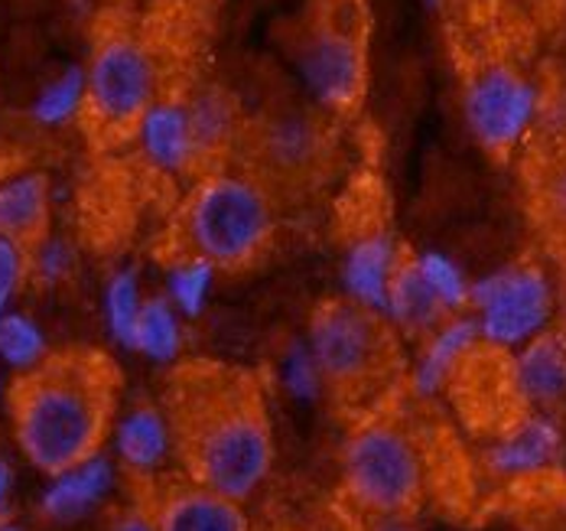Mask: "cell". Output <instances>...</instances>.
Wrapping results in <instances>:
<instances>
[{
    "label": "cell",
    "instance_id": "6da1fadb",
    "mask_svg": "<svg viewBox=\"0 0 566 531\" xmlns=\"http://www.w3.org/2000/svg\"><path fill=\"white\" fill-rule=\"evenodd\" d=\"M164 427L182 476L244 502L274 467V424L254 372L186 358L167 375Z\"/></svg>",
    "mask_w": 566,
    "mask_h": 531
},
{
    "label": "cell",
    "instance_id": "7a4b0ae2",
    "mask_svg": "<svg viewBox=\"0 0 566 531\" xmlns=\"http://www.w3.org/2000/svg\"><path fill=\"white\" fill-rule=\"evenodd\" d=\"M124 372L102 346H59L30 358L7 385L10 434L23 460L50 479L85 472L117 420Z\"/></svg>",
    "mask_w": 566,
    "mask_h": 531
},
{
    "label": "cell",
    "instance_id": "3957f363",
    "mask_svg": "<svg viewBox=\"0 0 566 531\" xmlns=\"http://www.w3.org/2000/svg\"><path fill=\"white\" fill-rule=\"evenodd\" d=\"M277 236V202L258 174L216 170L199 179L170 222L172 254L202 271H244Z\"/></svg>",
    "mask_w": 566,
    "mask_h": 531
},
{
    "label": "cell",
    "instance_id": "277c9868",
    "mask_svg": "<svg viewBox=\"0 0 566 531\" xmlns=\"http://www.w3.org/2000/svg\"><path fill=\"white\" fill-rule=\"evenodd\" d=\"M160 98V65L150 43L114 27L98 33L78 92V124L92 147L117 150L137 140L154 121Z\"/></svg>",
    "mask_w": 566,
    "mask_h": 531
},
{
    "label": "cell",
    "instance_id": "5b68a950",
    "mask_svg": "<svg viewBox=\"0 0 566 531\" xmlns=\"http://www.w3.org/2000/svg\"><path fill=\"white\" fill-rule=\"evenodd\" d=\"M310 350L339 402H365L400 372L395 326L375 303L355 296L323 300L310 320Z\"/></svg>",
    "mask_w": 566,
    "mask_h": 531
},
{
    "label": "cell",
    "instance_id": "8992f818",
    "mask_svg": "<svg viewBox=\"0 0 566 531\" xmlns=\"http://www.w3.org/2000/svg\"><path fill=\"white\" fill-rule=\"evenodd\" d=\"M342 486L358 516H417L427 489V464L391 417L361 420L342 447Z\"/></svg>",
    "mask_w": 566,
    "mask_h": 531
},
{
    "label": "cell",
    "instance_id": "52a82bcc",
    "mask_svg": "<svg viewBox=\"0 0 566 531\" xmlns=\"http://www.w3.org/2000/svg\"><path fill=\"white\" fill-rule=\"evenodd\" d=\"M541 92L524 65L505 53H482L465 69L462 112L475 140L492 157H511L541 118Z\"/></svg>",
    "mask_w": 566,
    "mask_h": 531
},
{
    "label": "cell",
    "instance_id": "ba28073f",
    "mask_svg": "<svg viewBox=\"0 0 566 531\" xmlns=\"http://www.w3.org/2000/svg\"><path fill=\"white\" fill-rule=\"evenodd\" d=\"M475 303L482 340L492 350L517 353L551 330L554 288L537 264H511L475 288Z\"/></svg>",
    "mask_w": 566,
    "mask_h": 531
},
{
    "label": "cell",
    "instance_id": "9c48e42d",
    "mask_svg": "<svg viewBox=\"0 0 566 531\" xmlns=\"http://www.w3.org/2000/svg\"><path fill=\"white\" fill-rule=\"evenodd\" d=\"M527 196L544 232L566 241V102L544 105L527 137Z\"/></svg>",
    "mask_w": 566,
    "mask_h": 531
},
{
    "label": "cell",
    "instance_id": "30bf717a",
    "mask_svg": "<svg viewBox=\"0 0 566 531\" xmlns=\"http://www.w3.org/2000/svg\"><path fill=\"white\" fill-rule=\"evenodd\" d=\"M157 531H251L244 502L228 499L192 479L167 482L150 496Z\"/></svg>",
    "mask_w": 566,
    "mask_h": 531
},
{
    "label": "cell",
    "instance_id": "8fae6325",
    "mask_svg": "<svg viewBox=\"0 0 566 531\" xmlns=\"http://www.w3.org/2000/svg\"><path fill=\"white\" fill-rule=\"evenodd\" d=\"M53 226L50 179L43 174H13L0 179V244L17 258H33Z\"/></svg>",
    "mask_w": 566,
    "mask_h": 531
},
{
    "label": "cell",
    "instance_id": "7c38bea8",
    "mask_svg": "<svg viewBox=\"0 0 566 531\" xmlns=\"http://www.w3.org/2000/svg\"><path fill=\"white\" fill-rule=\"evenodd\" d=\"M511 392L534 412L566 402V330H544L511 358Z\"/></svg>",
    "mask_w": 566,
    "mask_h": 531
},
{
    "label": "cell",
    "instance_id": "4fadbf2b",
    "mask_svg": "<svg viewBox=\"0 0 566 531\" xmlns=\"http://www.w3.org/2000/svg\"><path fill=\"white\" fill-rule=\"evenodd\" d=\"M564 454V434L544 412L524 414L499 437L489 454V467L505 479H527L551 470Z\"/></svg>",
    "mask_w": 566,
    "mask_h": 531
},
{
    "label": "cell",
    "instance_id": "5bb4252c",
    "mask_svg": "<svg viewBox=\"0 0 566 531\" xmlns=\"http://www.w3.org/2000/svg\"><path fill=\"white\" fill-rule=\"evenodd\" d=\"M388 303L395 310L403 330L423 333L443 323V316L453 310L450 300L437 291L430 274L423 271V261H397L388 284Z\"/></svg>",
    "mask_w": 566,
    "mask_h": 531
},
{
    "label": "cell",
    "instance_id": "9a60e30c",
    "mask_svg": "<svg viewBox=\"0 0 566 531\" xmlns=\"http://www.w3.org/2000/svg\"><path fill=\"white\" fill-rule=\"evenodd\" d=\"M108 531H157V519L150 509V499L144 502H130L127 509H120L112 519Z\"/></svg>",
    "mask_w": 566,
    "mask_h": 531
},
{
    "label": "cell",
    "instance_id": "2e32d148",
    "mask_svg": "<svg viewBox=\"0 0 566 531\" xmlns=\"http://www.w3.org/2000/svg\"><path fill=\"white\" fill-rule=\"evenodd\" d=\"M355 531H420L417 516H358Z\"/></svg>",
    "mask_w": 566,
    "mask_h": 531
},
{
    "label": "cell",
    "instance_id": "e0dca14e",
    "mask_svg": "<svg viewBox=\"0 0 566 531\" xmlns=\"http://www.w3.org/2000/svg\"><path fill=\"white\" fill-rule=\"evenodd\" d=\"M13 170H17V134H13L10 118L0 108V179L13 177Z\"/></svg>",
    "mask_w": 566,
    "mask_h": 531
},
{
    "label": "cell",
    "instance_id": "ac0fdd59",
    "mask_svg": "<svg viewBox=\"0 0 566 531\" xmlns=\"http://www.w3.org/2000/svg\"><path fill=\"white\" fill-rule=\"evenodd\" d=\"M286 531H355V525H345L339 519H310V522H303V525H293V529Z\"/></svg>",
    "mask_w": 566,
    "mask_h": 531
}]
</instances>
